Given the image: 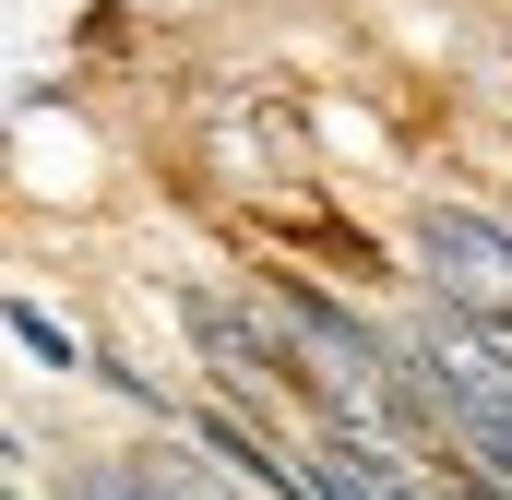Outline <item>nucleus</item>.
<instances>
[{
  "instance_id": "f257e3e1",
  "label": "nucleus",
  "mask_w": 512,
  "mask_h": 500,
  "mask_svg": "<svg viewBox=\"0 0 512 500\" xmlns=\"http://www.w3.org/2000/svg\"><path fill=\"white\" fill-rule=\"evenodd\" d=\"M405 381L441 405V429L512 489V370H477V346H453V334L429 322V346H405Z\"/></svg>"
},
{
  "instance_id": "20e7f679",
  "label": "nucleus",
  "mask_w": 512,
  "mask_h": 500,
  "mask_svg": "<svg viewBox=\"0 0 512 500\" xmlns=\"http://www.w3.org/2000/svg\"><path fill=\"white\" fill-rule=\"evenodd\" d=\"M12 346H24L36 370H96V358H84V334H72V322H48L36 298H12Z\"/></svg>"
},
{
  "instance_id": "7ed1b4c3",
  "label": "nucleus",
  "mask_w": 512,
  "mask_h": 500,
  "mask_svg": "<svg viewBox=\"0 0 512 500\" xmlns=\"http://www.w3.org/2000/svg\"><path fill=\"white\" fill-rule=\"evenodd\" d=\"M417 262L441 274V298L512 310V227H501V215H477V203H429V215H417Z\"/></svg>"
},
{
  "instance_id": "423d86ee",
  "label": "nucleus",
  "mask_w": 512,
  "mask_h": 500,
  "mask_svg": "<svg viewBox=\"0 0 512 500\" xmlns=\"http://www.w3.org/2000/svg\"><path fill=\"white\" fill-rule=\"evenodd\" d=\"M12 500H24V489H12Z\"/></svg>"
},
{
  "instance_id": "39448f33",
  "label": "nucleus",
  "mask_w": 512,
  "mask_h": 500,
  "mask_svg": "<svg viewBox=\"0 0 512 500\" xmlns=\"http://www.w3.org/2000/svg\"><path fill=\"white\" fill-rule=\"evenodd\" d=\"M60 500H167V489H155L143 465H84V477H72Z\"/></svg>"
},
{
  "instance_id": "f03ea898",
  "label": "nucleus",
  "mask_w": 512,
  "mask_h": 500,
  "mask_svg": "<svg viewBox=\"0 0 512 500\" xmlns=\"http://www.w3.org/2000/svg\"><path fill=\"white\" fill-rule=\"evenodd\" d=\"M179 322H191V346H203L227 381L310 393V370H298V322H286V310H251V298H227V286H179Z\"/></svg>"
}]
</instances>
